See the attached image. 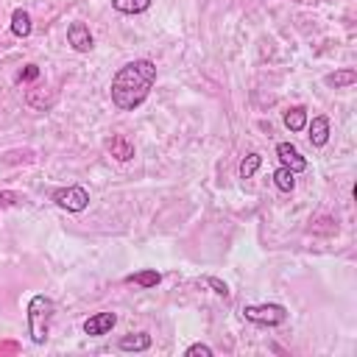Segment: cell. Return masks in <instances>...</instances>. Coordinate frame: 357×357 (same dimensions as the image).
Here are the masks:
<instances>
[{"label": "cell", "mask_w": 357, "mask_h": 357, "mask_svg": "<svg viewBox=\"0 0 357 357\" xmlns=\"http://www.w3.org/2000/svg\"><path fill=\"white\" fill-rule=\"evenodd\" d=\"M33 78H39V67L36 64H25V70L20 73V81H33Z\"/></svg>", "instance_id": "cell-21"}, {"label": "cell", "mask_w": 357, "mask_h": 357, "mask_svg": "<svg viewBox=\"0 0 357 357\" xmlns=\"http://www.w3.org/2000/svg\"><path fill=\"white\" fill-rule=\"evenodd\" d=\"M67 45L75 53H89L95 47V36H92V31L84 22H70L67 25Z\"/></svg>", "instance_id": "cell-5"}, {"label": "cell", "mask_w": 357, "mask_h": 357, "mask_svg": "<svg viewBox=\"0 0 357 357\" xmlns=\"http://www.w3.org/2000/svg\"><path fill=\"white\" fill-rule=\"evenodd\" d=\"M156 84V64L151 59H134L126 61L114 75H112V103L120 112H134L137 106L145 103Z\"/></svg>", "instance_id": "cell-1"}, {"label": "cell", "mask_w": 357, "mask_h": 357, "mask_svg": "<svg viewBox=\"0 0 357 357\" xmlns=\"http://www.w3.org/2000/svg\"><path fill=\"white\" fill-rule=\"evenodd\" d=\"M259 165H262V156H259L257 151L245 153V156H243V162H240V178H251V176L259 170Z\"/></svg>", "instance_id": "cell-17"}, {"label": "cell", "mask_w": 357, "mask_h": 357, "mask_svg": "<svg viewBox=\"0 0 357 357\" xmlns=\"http://www.w3.org/2000/svg\"><path fill=\"white\" fill-rule=\"evenodd\" d=\"M307 109L304 106H290L287 112H284V126H287V131H304L307 128Z\"/></svg>", "instance_id": "cell-12"}, {"label": "cell", "mask_w": 357, "mask_h": 357, "mask_svg": "<svg viewBox=\"0 0 357 357\" xmlns=\"http://www.w3.org/2000/svg\"><path fill=\"white\" fill-rule=\"evenodd\" d=\"M50 201L59 206V209H67V212H84L89 206V192L86 187L81 184H70V187H59L53 190Z\"/></svg>", "instance_id": "cell-4"}, {"label": "cell", "mask_w": 357, "mask_h": 357, "mask_svg": "<svg viewBox=\"0 0 357 357\" xmlns=\"http://www.w3.org/2000/svg\"><path fill=\"white\" fill-rule=\"evenodd\" d=\"M120 351H148L151 349V335L148 332H131L120 337Z\"/></svg>", "instance_id": "cell-9"}, {"label": "cell", "mask_w": 357, "mask_h": 357, "mask_svg": "<svg viewBox=\"0 0 357 357\" xmlns=\"http://www.w3.org/2000/svg\"><path fill=\"white\" fill-rule=\"evenodd\" d=\"M109 151H112V156H114L117 162H128V159L134 156V145H131L123 134H114V137L109 139Z\"/></svg>", "instance_id": "cell-13"}, {"label": "cell", "mask_w": 357, "mask_h": 357, "mask_svg": "<svg viewBox=\"0 0 357 357\" xmlns=\"http://www.w3.org/2000/svg\"><path fill=\"white\" fill-rule=\"evenodd\" d=\"M25 318H28V335L36 346L47 343L50 337V326H53V318H56V304L50 296L45 293H36L31 296L28 301V310H25Z\"/></svg>", "instance_id": "cell-2"}, {"label": "cell", "mask_w": 357, "mask_h": 357, "mask_svg": "<svg viewBox=\"0 0 357 357\" xmlns=\"http://www.w3.org/2000/svg\"><path fill=\"white\" fill-rule=\"evenodd\" d=\"M307 137L312 148H324L329 142V117L326 114H315L312 120H307Z\"/></svg>", "instance_id": "cell-8"}, {"label": "cell", "mask_w": 357, "mask_h": 357, "mask_svg": "<svg viewBox=\"0 0 357 357\" xmlns=\"http://www.w3.org/2000/svg\"><path fill=\"white\" fill-rule=\"evenodd\" d=\"M357 81V70L354 67H340V70H335V73H329L326 78H324V84L326 86H335V89H346V86H351Z\"/></svg>", "instance_id": "cell-10"}, {"label": "cell", "mask_w": 357, "mask_h": 357, "mask_svg": "<svg viewBox=\"0 0 357 357\" xmlns=\"http://www.w3.org/2000/svg\"><path fill=\"white\" fill-rule=\"evenodd\" d=\"M204 282H206V284H209V287H212V290H215L218 296H223V298H229V284H226V282H220L218 276H206Z\"/></svg>", "instance_id": "cell-19"}, {"label": "cell", "mask_w": 357, "mask_h": 357, "mask_svg": "<svg viewBox=\"0 0 357 357\" xmlns=\"http://www.w3.org/2000/svg\"><path fill=\"white\" fill-rule=\"evenodd\" d=\"M17 204H22V195H20V192L0 190V206H17Z\"/></svg>", "instance_id": "cell-20"}, {"label": "cell", "mask_w": 357, "mask_h": 357, "mask_svg": "<svg viewBox=\"0 0 357 357\" xmlns=\"http://www.w3.org/2000/svg\"><path fill=\"white\" fill-rule=\"evenodd\" d=\"M273 184H276V190H282V192H293V187H296V173L279 165V167L273 170Z\"/></svg>", "instance_id": "cell-16"}, {"label": "cell", "mask_w": 357, "mask_h": 357, "mask_svg": "<svg viewBox=\"0 0 357 357\" xmlns=\"http://www.w3.org/2000/svg\"><path fill=\"white\" fill-rule=\"evenodd\" d=\"M114 324H117V315H114V312H109V310L95 312V315H89V318L84 321V335H89V337L109 335V332L114 329Z\"/></svg>", "instance_id": "cell-6"}, {"label": "cell", "mask_w": 357, "mask_h": 357, "mask_svg": "<svg viewBox=\"0 0 357 357\" xmlns=\"http://www.w3.org/2000/svg\"><path fill=\"white\" fill-rule=\"evenodd\" d=\"M276 156H279V165L287 167V170H293V173L307 170V159L298 153V148L293 142H279L276 145Z\"/></svg>", "instance_id": "cell-7"}, {"label": "cell", "mask_w": 357, "mask_h": 357, "mask_svg": "<svg viewBox=\"0 0 357 357\" xmlns=\"http://www.w3.org/2000/svg\"><path fill=\"white\" fill-rule=\"evenodd\" d=\"M153 0H112V8L120 14H142L151 8Z\"/></svg>", "instance_id": "cell-15"}, {"label": "cell", "mask_w": 357, "mask_h": 357, "mask_svg": "<svg viewBox=\"0 0 357 357\" xmlns=\"http://www.w3.org/2000/svg\"><path fill=\"white\" fill-rule=\"evenodd\" d=\"M215 351H212V346H206V343H192V346H187L184 349V357H212Z\"/></svg>", "instance_id": "cell-18"}, {"label": "cell", "mask_w": 357, "mask_h": 357, "mask_svg": "<svg viewBox=\"0 0 357 357\" xmlns=\"http://www.w3.org/2000/svg\"><path fill=\"white\" fill-rule=\"evenodd\" d=\"M243 318L259 326H282L287 321V307L276 304V301H265V304H245L243 307Z\"/></svg>", "instance_id": "cell-3"}, {"label": "cell", "mask_w": 357, "mask_h": 357, "mask_svg": "<svg viewBox=\"0 0 357 357\" xmlns=\"http://www.w3.org/2000/svg\"><path fill=\"white\" fill-rule=\"evenodd\" d=\"M126 282L131 284H139V287H156L162 282V273L156 268H145V271H137V273H128Z\"/></svg>", "instance_id": "cell-14"}, {"label": "cell", "mask_w": 357, "mask_h": 357, "mask_svg": "<svg viewBox=\"0 0 357 357\" xmlns=\"http://www.w3.org/2000/svg\"><path fill=\"white\" fill-rule=\"evenodd\" d=\"M31 31H33L31 14H28L25 8H14V11H11V33L20 36V39H25V36H31Z\"/></svg>", "instance_id": "cell-11"}]
</instances>
